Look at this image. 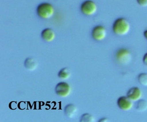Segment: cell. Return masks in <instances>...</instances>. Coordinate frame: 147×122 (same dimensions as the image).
Instances as JSON below:
<instances>
[{
	"label": "cell",
	"instance_id": "cell-1",
	"mask_svg": "<svg viewBox=\"0 0 147 122\" xmlns=\"http://www.w3.org/2000/svg\"><path fill=\"white\" fill-rule=\"evenodd\" d=\"M130 30V23L127 19L124 17L117 18L113 24L112 31L117 36H125L129 34Z\"/></svg>",
	"mask_w": 147,
	"mask_h": 122
},
{
	"label": "cell",
	"instance_id": "cell-2",
	"mask_svg": "<svg viewBox=\"0 0 147 122\" xmlns=\"http://www.w3.org/2000/svg\"><path fill=\"white\" fill-rule=\"evenodd\" d=\"M55 12L54 6L49 3H42L37 7V14L42 19L47 20L52 18Z\"/></svg>",
	"mask_w": 147,
	"mask_h": 122
},
{
	"label": "cell",
	"instance_id": "cell-3",
	"mask_svg": "<svg viewBox=\"0 0 147 122\" xmlns=\"http://www.w3.org/2000/svg\"><path fill=\"white\" fill-rule=\"evenodd\" d=\"M115 59L121 65H127L132 60V54L128 49L122 48L116 53Z\"/></svg>",
	"mask_w": 147,
	"mask_h": 122
},
{
	"label": "cell",
	"instance_id": "cell-4",
	"mask_svg": "<svg viewBox=\"0 0 147 122\" xmlns=\"http://www.w3.org/2000/svg\"><path fill=\"white\" fill-rule=\"evenodd\" d=\"M98 6L95 2L92 0H86L80 6V11L84 15L91 16L97 12Z\"/></svg>",
	"mask_w": 147,
	"mask_h": 122
},
{
	"label": "cell",
	"instance_id": "cell-5",
	"mask_svg": "<svg viewBox=\"0 0 147 122\" xmlns=\"http://www.w3.org/2000/svg\"><path fill=\"white\" fill-rule=\"evenodd\" d=\"M91 35L94 40L96 41H102L107 37V31L103 26H96L93 28Z\"/></svg>",
	"mask_w": 147,
	"mask_h": 122
},
{
	"label": "cell",
	"instance_id": "cell-6",
	"mask_svg": "<svg viewBox=\"0 0 147 122\" xmlns=\"http://www.w3.org/2000/svg\"><path fill=\"white\" fill-rule=\"evenodd\" d=\"M57 95L61 98H66L71 93V87L67 82H60L57 84L55 88Z\"/></svg>",
	"mask_w": 147,
	"mask_h": 122
},
{
	"label": "cell",
	"instance_id": "cell-7",
	"mask_svg": "<svg viewBox=\"0 0 147 122\" xmlns=\"http://www.w3.org/2000/svg\"><path fill=\"white\" fill-rule=\"evenodd\" d=\"M117 103L119 109L124 111H130L134 107V102L127 96L119 97Z\"/></svg>",
	"mask_w": 147,
	"mask_h": 122
},
{
	"label": "cell",
	"instance_id": "cell-8",
	"mask_svg": "<svg viewBox=\"0 0 147 122\" xmlns=\"http://www.w3.org/2000/svg\"><path fill=\"white\" fill-rule=\"evenodd\" d=\"M127 96L133 102H136L142 98L143 93L140 88L133 87L128 90Z\"/></svg>",
	"mask_w": 147,
	"mask_h": 122
},
{
	"label": "cell",
	"instance_id": "cell-9",
	"mask_svg": "<svg viewBox=\"0 0 147 122\" xmlns=\"http://www.w3.org/2000/svg\"><path fill=\"white\" fill-rule=\"evenodd\" d=\"M41 35L43 40L47 42H52L55 38V32L51 28H45L42 30Z\"/></svg>",
	"mask_w": 147,
	"mask_h": 122
},
{
	"label": "cell",
	"instance_id": "cell-10",
	"mask_svg": "<svg viewBox=\"0 0 147 122\" xmlns=\"http://www.w3.org/2000/svg\"><path fill=\"white\" fill-rule=\"evenodd\" d=\"M78 108L74 104H68L65 107L64 112L67 117L69 118H74L78 113Z\"/></svg>",
	"mask_w": 147,
	"mask_h": 122
},
{
	"label": "cell",
	"instance_id": "cell-11",
	"mask_svg": "<svg viewBox=\"0 0 147 122\" xmlns=\"http://www.w3.org/2000/svg\"><path fill=\"white\" fill-rule=\"evenodd\" d=\"M38 62L34 57H28L24 63V65L27 70L32 71L35 70L38 67Z\"/></svg>",
	"mask_w": 147,
	"mask_h": 122
},
{
	"label": "cell",
	"instance_id": "cell-12",
	"mask_svg": "<svg viewBox=\"0 0 147 122\" xmlns=\"http://www.w3.org/2000/svg\"><path fill=\"white\" fill-rule=\"evenodd\" d=\"M136 110L140 112H145L147 111V100L144 99L140 100L136 102Z\"/></svg>",
	"mask_w": 147,
	"mask_h": 122
},
{
	"label": "cell",
	"instance_id": "cell-13",
	"mask_svg": "<svg viewBox=\"0 0 147 122\" xmlns=\"http://www.w3.org/2000/svg\"><path fill=\"white\" fill-rule=\"evenodd\" d=\"M71 75V72L70 69L65 67L61 69L58 73V76L60 79L62 80H67L69 79Z\"/></svg>",
	"mask_w": 147,
	"mask_h": 122
},
{
	"label": "cell",
	"instance_id": "cell-14",
	"mask_svg": "<svg viewBox=\"0 0 147 122\" xmlns=\"http://www.w3.org/2000/svg\"><path fill=\"white\" fill-rule=\"evenodd\" d=\"M137 80L141 85L143 86H147V73H142L139 74Z\"/></svg>",
	"mask_w": 147,
	"mask_h": 122
},
{
	"label": "cell",
	"instance_id": "cell-15",
	"mask_svg": "<svg viewBox=\"0 0 147 122\" xmlns=\"http://www.w3.org/2000/svg\"><path fill=\"white\" fill-rule=\"evenodd\" d=\"M80 122H94L95 121V117L89 113L84 114L80 119Z\"/></svg>",
	"mask_w": 147,
	"mask_h": 122
},
{
	"label": "cell",
	"instance_id": "cell-16",
	"mask_svg": "<svg viewBox=\"0 0 147 122\" xmlns=\"http://www.w3.org/2000/svg\"><path fill=\"white\" fill-rule=\"evenodd\" d=\"M137 4L142 7H147V0H136Z\"/></svg>",
	"mask_w": 147,
	"mask_h": 122
},
{
	"label": "cell",
	"instance_id": "cell-17",
	"mask_svg": "<svg viewBox=\"0 0 147 122\" xmlns=\"http://www.w3.org/2000/svg\"><path fill=\"white\" fill-rule=\"evenodd\" d=\"M143 62L144 65L147 67V53H146L143 57Z\"/></svg>",
	"mask_w": 147,
	"mask_h": 122
},
{
	"label": "cell",
	"instance_id": "cell-18",
	"mask_svg": "<svg viewBox=\"0 0 147 122\" xmlns=\"http://www.w3.org/2000/svg\"><path fill=\"white\" fill-rule=\"evenodd\" d=\"M99 122H109V120L106 117L102 118V119H100L99 120Z\"/></svg>",
	"mask_w": 147,
	"mask_h": 122
},
{
	"label": "cell",
	"instance_id": "cell-19",
	"mask_svg": "<svg viewBox=\"0 0 147 122\" xmlns=\"http://www.w3.org/2000/svg\"><path fill=\"white\" fill-rule=\"evenodd\" d=\"M143 35H144V37L147 40V30L144 31Z\"/></svg>",
	"mask_w": 147,
	"mask_h": 122
}]
</instances>
